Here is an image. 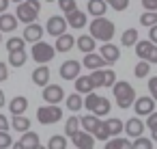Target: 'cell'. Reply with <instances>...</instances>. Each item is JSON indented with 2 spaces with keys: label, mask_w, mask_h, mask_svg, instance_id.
<instances>
[{
  "label": "cell",
  "mask_w": 157,
  "mask_h": 149,
  "mask_svg": "<svg viewBox=\"0 0 157 149\" xmlns=\"http://www.w3.org/2000/svg\"><path fill=\"white\" fill-rule=\"evenodd\" d=\"M88 28H90V37H93L95 41L110 43V39L114 37V24H112L108 18H95Z\"/></svg>",
  "instance_id": "cell-1"
},
{
  "label": "cell",
  "mask_w": 157,
  "mask_h": 149,
  "mask_svg": "<svg viewBox=\"0 0 157 149\" xmlns=\"http://www.w3.org/2000/svg\"><path fill=\"white\" fill-rule=\"evenodd\" d=\"M112 91H114V97H116L118 108H129L131 104H136V102H133V99H136V91H133V87H131L129 82L118 80V82L112 87Z\"/></svg>",
  "instance_id": "cell-2"
},
{
  "label": "cell",
  "mask_w": 157,
  "mask_h": 149,
  "mask_svg": "<svg viewBox=\"0 0 157 149\" xmlns=\"http://www.w3.org/2000/svg\"><path fill=\"white\" fill-rule=\"evenodd\" d=\"M39 15V0H24V2H20L17 7V20L24 22L26 26L28 24H35Z\"/></svg>",
  "instance_id": "cell-3"
},
{
  "label": "cell",
  "mask_w": 157,
  "mask_h": 149,
  "mask_svg": "<svg viewBox=\"0 0 157 149\" xmlns=\"http://www.w3.org/2000/svg\"><path fill=\"white\" fill-rule=\"evenodd\" d=\"M30 54H33V58H35L37 63H50V61L54 58V54H56V46H50V43H45V41H39V43L33 46Z\"/></svg>",
  "instance_id": "cell-4"
},
{
  "label": "cell",
  "mask_w": 157,
  "mask_h": 149,
  "mask_svg": "<svg viewBox=\"0 0 157 149\" xmlns=\"http://www.w3.org/2000/svg\"><path fill=\"white\" fill-rule=\"evenodd\" d=\"M37 117H39V121H41L43 125H52V123H56V121L63 119V110H60L58 106L48 104V106H41V108L37 110Z\"/></svg>",
  "instance_id": "cell-5"
},
{
  "label": "cell",
  "mask_w": 157,
  "mask_h": 149,
  "mask_svg": "<svg viewBox=\"0 0 157 149\" xmlns=\"http://www.w3.org/2000/svg\"><path fill=\"white\" fill-rule=\"evenodd\" d=\"M43 99L52 106H58V102H63L67 97H65V91L60 84H48V87H43Z\"/></svg>",
  "instance_id": "cell-6"
},
{
  "label": "cell",
  "mask_w": 157,
  "mask_h": 149,
  "mask_svg": "<svg viewBox=\"0 0 157 149\" xmlns=\"http://www.w3.org/2000/svg\"><path fill=\"white\" fill-rule=\"evenodd\" d=\"M67 26H69L67 18H60V15H52V18L48 20V24H45V30H48V35L60 37V35H65V28H67Z\"/></svg>",
  "instance_id": "cell-7"
},
{
  "label": "cell",
  "mask_w": 157,
  "mask_h": 149,
  "mask_svg": "<svg viewBox=\"0 0 157 149\" xmlns=\"http://www.w3.org/2000/svg\"><path fill=\"white\" fill-rule=\"evenodd\" d=\"M144 127H146V123H144L140 117H131V119L125 123V134H127V136H131V138L136 140V138H140V136H142Z\"/></svg>",
  "instance_id": "cell-8"
},
{
  "label": "cell",
  "mask_w": 157,
  "mask_h": 149,
  "mask_svg": "<svg viewBox=\"0 0 157 149\" xmlns=\"http://www.w3.org/2000/svg\"><path fill=\"white\" fill-rule=\"evenodd\" d=\"M60 78L63 80H78V74H80V63L78 61H65L58 69Z\"/></svg>",
  "instance_id": "cell-9"
},
{
  "label": "cell",
  "mask_w": 157,
  "mask_h": 149,
  "mask_svg": "<svg viewBox=\"0 0 157 149\" xmlns=\"http://www.w3.org/2000/svg\"><path fill=\"white\" fill-rule=\"evenodd\" d=\"M133 108H136V115L148 117V115L155 112V99L153 97H138L136 104H133Z\"/></svg>",
  "instance_id": "cell-10"
},
{
  "label": "cell",
  "mask_w": 157,
  "mask_h": 149,
  "mask_svg": "<svg viewBox=\"0 0 157 149\" xmlns=\"http://www.w3.org/2000/svg\"><path fill=\"white\" fill-rule=\"evenodd\" d=\"M43 33H45V26H39L37 22H35V24H28V26L24 28V39L30 41V43H39L41 37H43Z\"/></svg>",
  "instance_id": "cell-11"
},
{
  "label": "cell",
  "mask_w": 157,
  "mask_h": 149,
  "mask_svg": "<svg viewBox=\"0 0 157 149\" xmlns=\"http://www.w3.org/2000/svg\"><path fill=\"white\" fill-rule=\"evenodd\" d=\"M82 65H84L86 69H90V71H97V69H101V67H103V65H108V63H105V58H103L101 54L90 52V54H84Z\"/></svg>",
  "instance_id": "cell-12"
},
{
  "label": "cell",
  "mask_w": 157,
  "mask_h": 149,
  "mask_svg": "<svg viewBox=\"0 0 157 149\" xmlns=\"http://www.w3.org/2000/svg\"><path fill=\"white\" fill-rule=\"evenodd\" d=\"M15 145H17L20 149H37V147H39V134L28 130V132L22 134V138H20Z\"/></svg>",
  "instance_id": "cell-13"
},
{
  "label": "cell",
  "mask_w": 157,
  "mask_h": 149,
  "mask_svg": "<svg viewBox=\"0 0 157 149\" xmlns=\"http://www.w3.org/2000/svg\"><path fill=\"white\" fill-rule=\"evenodd\" d=\"M73 145H75V149H93L95 147V136L90 132H78L73 136Z\"/></svg>",
  "instance_id": "cell-14"
},
{
  "label": "cell",
  "mask_w": 157,
  "mask_h": 149,
  "mask_svg": "<svg viewBox=\"0 0 157 149\" xmlns=\"http://www.w3.org/2000/svg\"><path fill=\"white\" fill-rule=\"evenodd\" d=\"M99 54L105 58L108 65H112V63H116V61L121 58V50H118L116 46H112V43H103V46L99 48Z\"/></svg>",
  "instance_id": "cell-15"
},
{
  "label": "cell",
  "mask_w": 157,
  "mask_h": 149,
  "mask_svg": "<svg viewBox=\"0 0 157 149\" xmlns=\"http://www.w3.org/2000/svg\"><path fill=\"white\" fill-rule=\"evenodd\" d=\"M88 13L93 18H103L108 11V0H88Z\"/></svg>",
  "instance_id": "cell-16"
},
{
  "label": "cell",
  "mask_w": 157,
  "mask_h": 149,
  "mask_svg": "<svg viewBox=\"0 0 157 149\" xmlns=\"http://www.w3.org/2000/svg\"><path fill=\"white\" fill-rule=\"evenodd\" d=\"M17 15H11V13H2L0 15V33H13L17 28Z\"/></svg>",
  "instance_id": "cell-17"
},
{
  "label": "cell",
  "mask_w": 157,
  "mask_h": 149,
  "mask_svg": "<svg viewBox=\"0 0 157 149\" xmlns=\"http://www.w3.org/2000/svg\"><path fill=\"white\" fill-rule=\"evenodd\" d=\"M153 48H155V43H153L151 39H146V41H138V43H136V54H138V58H140V61H148Z\"/></svg>",
  "instance_id": "cell-18"
},
{
  "label": "cell",
  "mask_w": 157,
  "mask_h": 149,
  "mask_svg": "<svg viewBox=\"0 0 157 149\" xmlns=\"http://www.w3.org/2000/svg\"><path fill=\"white\" fill-rule=\"evenodd\" d=\"M67 22H69V26L71 28H84L86 26V13L84 11H80V9H75L71 15H67Z\"/></svg>",
  "instance_id": "cell-19"
},
{
  "label": "cell",
  "mask_w": 157,
  "mask_h": 149,
  "mask_svg": "<svg viewBox=\"0 0 157 149\" xmlns=\"http://www.w3.org/2000/svg\"><path fill=\"white\" fill-rule=\"evenodd\" d=\"M48 80H50V69L45 65H41V67H37L33 71V82L37 87H48Z\"/></svg>",
  "instance_id": "cell-20"
},
{
  "label": "cell",
  "mask_w": 157,
  "mask_h": 149,
  "mask_svg": "<svg viewBox=\"0 0 157 149\" xmlns=\"http://www.w3.org/2000/svg\"><path fill=\"white\" fill-rule=\"evenodd\" d=\"M95 89H97V87H95V82H93L90 76H82V78L75 80V91H78V93H86V95H88V93H93Z\"/></svg>",
  "instance_id": "cell-21"
},
{
  "label": "cell",
  "mask_w": 157,
  "mask_h": 149,
  "mask_svg": "<svg viewBox=\"0 0 157 149\" xmlns=\"http://www.w3.org/2000/svg\"><path fill=\"white\" fill-rule=\"evenodd\" d=\"M26 108H28V99H26L24 95L13 97V99H11V104H9L11 115H24V110H26Z\"/></svg>",
  "instance_id": "cell-22"
},
{
  "label": "cell",
  "mask_w": 157,
  "mask_h": 149,
  "mask_svg": "<svg viewBox=\"0 0 157 149\" xmlns=\"http://www.w3.org/2000/svg\"><path fill=\"white\" fill-rule=\"evenodd\" d=\"M75 43H78V50L84 52V54H90V52L95 50V39H93L90 35H80Z\"/></svg>",
  "instance_id": "cell-23"
},
{
  "label": "cell",
  "mask_w": 157,
  "mask_h": 149,
  "mask_svg": "<svg viewBox=\"0 0 157 149\" xmlns=\"http://www.w3.org/2000/svg\"><path fill=\"white\" fill-rule=\"evenodd\" d=\"M73 43H75V39L65 33V35H60V37L56 39V52H69V50L73 48Z\"/></svg>",
  "instance_id": "cell-24"
},
{
  "label": "cell",
  "mask_w": 157,
  "mask_h": 149,
  "mask_svg": "<svg viewBox=\"0 0 157 149\" xmlns=\"http://www.w3.org/2000/svg\"><path fill=\"white\" fill-rule=\"evenodd\" d=\"M11 123H13V130H15V132H22V134H24V132L30 130V119L24 117V115H13V121H11Z\"/></svg>",
  "instance_id": "cell-25"
},
{
  "label": "cell",
  "mask_w": 157,
  "mask_h": 149,
  "mask_svg": "<svg viewBox=\"0 0 157 149\" xmlns=\"http://www.w3.org/2000/svg\"><path fill=\"white\" fill-rule=\"evenodd\" d=\"M105 149H133V143L127 140V138L116 136V138H110V140L105 143Z\"/></svg>",
  "instance_id": "cell-26"
},
{
  "label": "cell",
  "mask_w": 157,
  "mask_h": 149,
  "mask_svg": "<svg viewBox=\"0 0 157 149\" xmlns=\"http://www.w3.org/2000/svg\"><path fill=\"white\" fill-rule=\"evenodd\" d=\"M121 43H123L125 48H133V46L138 43V30H136V28H127V30L123 33V37H121Z\"/></svg>",
  "instance_id": "cell-27"
},
{
  "label": "cell",
  "mask_w": 157,
  "mask_h": 149,
  "mask_svg": "<svg viewBox=\"0 0 157 149\" xmlns=\"http://www.w3.org/2000/svg\"><path fill=\"white\" fill-rule=\"evenodd\" d=\"M80 123H82L84 132H90V134H93L101 121H99V117H97V115H86V117H82V121H80Z\"/></svg>",
  "instance_id": "cell-28"
},
{
  "label": "cell",
  "mask_w": 157,
  "mask_h": 149,
  "mask_svg": "<svg viewBox=\"0 0 157 149\" xmlns=\"http://www.w3.org/2000/svg\"><path fill=\"white\" fill-rule=\"evenodd\" d=\"M82 97H80V93H71V95H67V99H65V106L71 110V112H75V110H80L82 108Z\"/></svg>",
  "instance_id": "cell-29"
},
{
  "label": "cell",
  "mask_w": 157,
  "mask_h": 149,
  "mask_svg": "<svg viewBox=\"0 0 157 149\" xmlns=\"http://www.w3.org/2000/svg\"><path fill=\"white\" fill-rule=\"evenodd\" d=\"M80 132V119L78 117H69L67 119V123H65V136H75Z\"/></svg>",
  "instance_id": "cell-30"
},
{
  "label": "cell",
  "mask_w": 157,
  "mask_h": 149,
  "mask_svg": "<svg viewBox=\"0 0 157 149\" xmlns=\"http://www.w3.org/2000/svg\"><path fill=\"white\" fill-rule=\"evenodd\" d=\"M105 125H108V130H110L112 138H116L121 132H125V123H123L121 119H108V121H105Z\"/></svg>",
  "instance_id": "cell-31"
},
{
  "label": "cell",
  "mask_w": 157,
  "mask_h": 149,
  "mask_svg": "<svg viewBox=\"0 0 157 149\" xmlns=\"http://www.w3.org/2000/svg\"><path fill=\"white\" fill-rule=\"evenodd\" d=\"M9 63L13 67H22L26 63V50H17V52H9Z\"/></svg>",
  "instance_id": "cell-32"
},
{
  "label": "cell",
  "mask_w": 157,
  "mask_h": 149,
  "mask_svg": "<svg viewBox=\"0 0 157 149\" xmlns=\"http://www.w3.org/2000/svg\"><path fill=\"white\" fill-rule=\"evenodd\" d=\"M140 24L146 26V28L157 26V11H146V13H142V15H140Z\"/></svg>",
  "instance_id": "cell-33"
},
{
  "label": "cell",
  "mask_w": 157,
  "mask_h": 149,
  "mask_svg": "<svg viewBox=\"0 0 157 149\" xmlns=\"http://www.w3.org/2000/svg\"><path fill=\"white\" fill-rule=\"evenodd\" d=\"M93 136H95V138H99V140H105V143H108V140L112 138V134H110V130H108L105 121H101V123L97 125V130L93 132Z\"/></svg>",
  "instance_id": "cell-34"
},
{
  "label": "cell",
  "mask_w": 157,
  "mask_h": 149,
  "mask_svg": "<svg viewBox=\"0 0 157 149\" xmlns=\"http://www.w3.org/2000/svg\"><path fill=\"white\" fill-rule=\"evenodd\" d=\"M48 149H67V136H60V134H54L48 143Z\"/></svg>",
  "instance_id": "cell-35"
},
{
  "label": "cell",
  "mask_w": 157,
  "mask_h": 149,
  "mask_svg": "<svg viewBox=\"0 0 157 149\" xmlns=\"http://www.w3.org/2000/svg\"><path fill=\"white\" fill-rule=\"evenodd\" d=\"M108 112H110V99H108V97H101V99H99V104L95 106L93 115H97V117H103V115H108Z\"/></svg>",
  "instance_id": "cell-36"
},
{
  "label": "cell",
  "mask_w": 157,
  "mask_h": 149,
  "mask_svg": "<svg viewBox=\"0 0 157 149\" xmlns=\"http://www.w3.org/2000/svg\"><path fill=\"white\" fill-rule=\"evenodd\" d=\"M148 71H151V63H148V61H140V63L136 65V69H133L136 78H146Z\"/></svg>",
  "instance_id": "cell-37"
},
{
  "label": "cell",
  "mask_w": 157,
  "mask_h": 149,
  "mask_svg": "<svg viewBox=\"0 0 157 149\" xmlns=\"http://www.w3.org/2000/svg\"><path fill=\"white\" fill-rule=\"evenodd\" d=\"M24 37H11L9 41H7V48H9V52H17V50H24Z\"/></svg>",
  "instance_id": "cell-38"
},
{
  "label": "cell",
  "mask_w": 157,
  "mask_h": 149,
  "mask_svg": "<svg viewBox=\"0 0 157 149\" xmlns=\"http://www.w3.org/2000/svg\"><path fill=\"white\" fill-rule=\"evenodd\" d=\"M58 5H60V9L65 11V15H71V13L78 9L75 0H58Z\"/></svg>",
  "instance_id": "cell-39"
},
{
  "label": "cell",
  "mask_w": 157,
  "mask_h": 149,
  "mask_svg": "<svg viewBox=\"0 0 157 149\" xmlns=\"http://www.w3.org/2000/svg\"><path fill=\"white\" fill-rule=\"evenodd\" d=\"M99 99H101V95H97V93H88V95H86V99H84V106L93 112V110H95V106L99 104Z\"/></svg>",
  "instance_id": "cell-40"
},
{
  "label": "cell",
  "mask_w": 157,
  "mask_h": 149,
  "mask_svg": "<svg viewBox=\"0 0 157 149\" xmlns=\"http://www.w3.org/2000/svg\"><path fill=\"white\" fill-rule=\"evenodd\" d=\"M133 149H153V138H144V136L136 138L133 140Z\"/></svg>",
  "instance_id": "cell-41"
},
{
  "label": "cell",
  "mask_w": 157,
  "mask_h": 149,
  "mask_svg": "<svg viewBox=\"0 0 157 149\" xmlns=\"http://www.w3.org/2000/svg\"><path fill=\"white\" fill-rule=\"evenodd\" d=\"M90 78H93L95 87H103V84H105V69H97V71H93Z\"/></svg>",
  "instance_id": "cell-42"
},
{
  "label": "cell",
  "mask_w": 157,
  "mask_h": 149,
  "mask_svg": "<svg viewBox=\"0 0 157 149\" xmlns=\"http://www.w3.org/2000/svg\"><path fill=\"white\" fill-rule=\"evenodd\" d=\"M108 5L114 9V11H125L129 7V0H108Z\"/></svg>",
  "instance_id": "cell-43"
},
{
  "label": "cell",
  "mask_w": 157,
  "mask_h": 149,
  "mask_svg": "<svg viewBox=\"0 0 157 149\" xmlns=\"http://www.w3.org/2000/svg\"><path fill=\"white\" fill-rule=\"evenodd\" d=\"M11 143H13V138L9 132H0V149H9Z\"/></svg>",
  "instance_id": "cell-44"
},
{
  "label": "cell",
  "mask_w": 157,
  "mask_h": 149,
  "mask_svg": "<svg viewBox=\"0 0 157 149\" xmlns=\"http://www.w3.org/2000/svg\"><path fill=\"white\" fill-rule=\"evenodd\" d=\"M116 84V74L112 69H105V84L103 87H114Z\"/></svg>",
  "instance_id": "cell-45"
},
{
  "label": "cell",
  "mask_w": 157,
  "mask_h": 149,
  "mask_svg": "<svg viewBox=\"0 0 157 149\" xmlns=\"http://www.w3.org/2000/svg\"><path fill=\"white\" fill-rule=\"evenodd\" d=\"M146 127H148L151 132H155V130H157V112H153V115H148V117H146Z\"/></svg>",
  "instance_id": "cell-46"
},
{
  "label": "cell",
  "mask_w": 157,
  "mask_h": 149,
  "mask_svg": "<svg viewBox=\"0 0 157 149\" xmlns=\"http://www.w3.org/2000/svg\"><path fill=\"white\" fill-rule=\"evenodd\" d=\"M148 91H151V97L157 102V76H153V78L148 80Z\"/></svg>",
  "instance_id": "cell-47"
},
{
  "label": "cell",
  "mask_w": 157,
  "mask_h": 149,
  "mask_svg": "<svg viewBox=\"0 0 157 149\" xmlns=\"http://www.w3.org/2000/svg\"><path fill=\"white\" fill-rule=\"evenodd\" d=\"M142 7L146 11H157V0H142Z\"/></svg>",
  "instance_id": "cell-48"
},
{
  "label": "cell",
  "mask_w": 157,
  "mask_h": 149,
  "mask_svg": "<svg viewBox=\"0 0 157 149\" xmlns=\"http://www.w3.org/2000/svg\"><path fill=\"white\" fill-rule=\"evenodd\" d=\"M9 130V119L5 115H0V132H7Z\"/></svg>",
  "instance_id": "cell-49"
},
{
  "label": "cell",
  "mask_w": 157,
  "mask_h": 149,
  "mask_svg": "<svg viewBox=\"0 0 157 149\" xmlns=\"http://www.w3.org/2000/svg\"><path fill=\"white\" fill-rule=\"evenodd\" d=\"M148 39L157 46V26H153V28H148Z\"/></svg>",
  "instance_id": "cell-50"
},
{
  "label": "cell",
  "mask_w": 157,
  "mask_h": 149,
  "mask_svg": "<svg viewBox=\"0 0 157 149\" xmlns=\"http://www.w3.org/2000/svg\"><path fill=\"white\" fill-rule=\"evenodd\" d=\"M7 74H9L7 65H5V63H0V82H2V80H7Z\"/></svg>",
  "instance_id": "cell-51"
},
{
  "label": "cell",
  "mask_w": 157,
  "mask_h": 149,
  "mask_svg": "<svg viewBox=\"0 0 157 149\" xmlns=\"http://www.w3.org/2000/svg\"><path fill=\"white\" fill-rule=\"evenodd\" d=\"M148 63H151V65H157V46L153 48V52H151V56H148Z\"/></svg>",
  "instance_id": "cell-52"
},
{
  "label": "cell",
  "mask_w": 157,
  "mask_h": 149,
  "mask_svg": "<svg viewBox=\"0 0 157 149\" xmlns=\"http://www.w3.org/2000/svg\"><path fill=\"white\" fill-rule=\"evenodd\" d=\"M9 7V0H0V15H2V11H7Z\"/></svg>",
  "instance_id": "cell-53"
},
{
  "label": "cell",
  "mask_w": 157,
  "mask_h": 149,
  "mask_svg": "<svg viewBox=\"0 0 157 149\" xmlns=\"http://www.w3.org/2000/svg\"><path fill=\"white\" fill-rule=\"evenodd\" d=\"M5 106V93H2V89H0V108Z\"/></svg>",
  "instance_id": "cell-54"
},
{
  "label": "cell",
  "mask_w": 157,
  "mask_h": 149,
  "mask_svg": "<svg viewBox=\"0 0 157 149\" xmlns=\"http://www.w3.org/2000/svg\"><path fill=\"white\" fill-rule=\"evenodd\" d=\"M151 138H153V140L157 143V130H155V132H151Z\"/></svg>",
  "instance_id": "cell-55"
},
{
  "label": "cell",
  "mask_w": 157,
  "mask_h": 149,
  "mask_svg": "<svg viewBox=\"0 0 157 149\" xmlns=\"http://www.w3.org/2000/svg\"><path fill=\"white\" fill-rule=\"evenodd\" d=\"M37 149H48V147H43V145H39V147H37Z\"/></svg>",
  "instance_id": "cell-56"
},
{
  "label": "cell",
  "mask_w": 157,
  "mask_h": 149,
  "mask_svg": "<svg viewBox=\"0 0 157 149\" xmlns=\"http://www.w3.org/2000/svg\"><path fill=\"white\" fill-rule=\"evenodd\" d=\"M13 149H20V147H17V145H13Z\"/></svg>",
  "instance_id": "cell-57"
},
{
  "label": "cell",
  "mask_w": 157,
  "mask_h": 149,
  "mask_svg": "<svg viewBox=\"0 0 157 149\" xmlns=\"http://www.w3.org/2000/svg\"><path fill=\"white\" fill-rule=\"evenodd\" d=\"M15 2H24V0H15Z\"/></svg>",
  "instance_id": "cell-58"
},
{
  "label": "cell",
  "mask_w": 157,
  "mask_h": 149,
  "mask_svg": "<svg viewBox=\"0 0 157 149\" xmlns=\"http://www.w3.org/2000/svg\"><path fill=\"white\" fill-rule=\"evenodd\" d=\"M48 2H54V0H48Z\"/></svg>",
  "instance_id": "cell-59"
},
{
  "label": "cell",
  "mask_w": 157,
  "mask_h": 149,
  "mask_svg": "<svg viewBox=\"0 0 157 149\" xmlns=\"http://www.w3.org/2000/svg\"><path fill=\"white\" fill-rule=\"evenodd\" d=\"M0 41H2V37H0Z\"/></svg>",
  "instance_id": "cell-60"
}]
</instances>
